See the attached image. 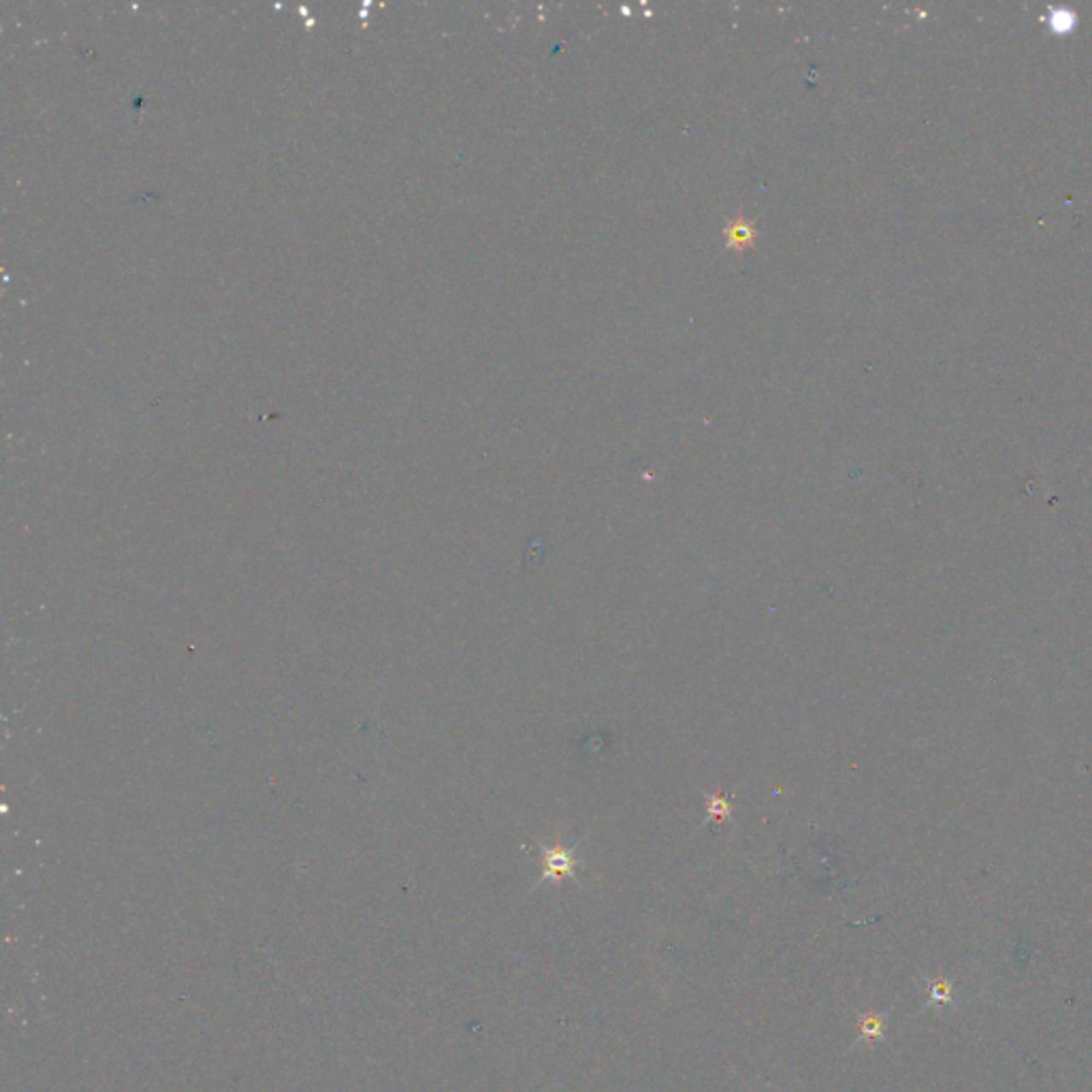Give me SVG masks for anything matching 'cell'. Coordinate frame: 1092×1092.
Masks as SVG:
<instances>
[{"mask_svg":"<svg viewBox=\"0 0 1092 1092\" xmlns=\"http://www.w3.org/2000/svg\"><path fill=\"white\" fill-rule=\"evenodd\" d=\"M574 875V860L570 851L555 847V849L544 851V872L543 879H561V877Z\"/></svg>","mask_w":1092,"mask_h":1092,"instance_id":"cell-1","label":"cell"},{"mask_svg":"<svg viewBox=\"0 0 1092 1092\" xmlns=\"http://www.w3.org/2000/svg\"><path fill=\"white\" fill-rule=\"evenodd\" d=\"M860 1030H862L864 1037H879L881 1020L875 1016L862 1018V1020H860Z\"/></svg>","mask_w":1092,"mask_h":1092,"instance_id":"cell-2","label":"cell"}]
</instances>
